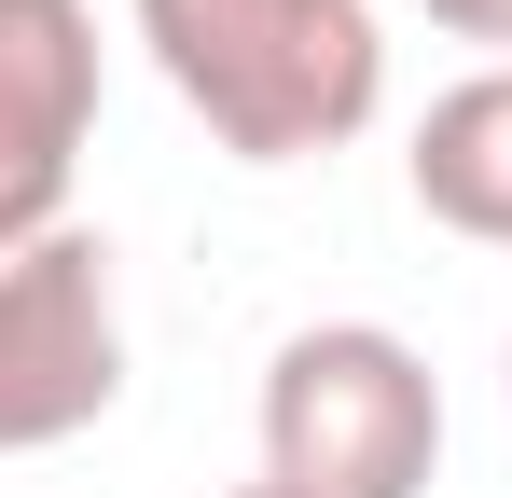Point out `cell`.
I'll return each mask as SVG.
<instances>
[{
	"label": "cell",
	"mask_w": 512,
	"mask_h": 498,
	"mask_svg": "<svg viewBox=\"0 0 512 498\" xmlns=\"http://www.w3.org/2000/svg\"><path fill=\"white\" fill-rule=\"evenodd\" d=\"M139 42L236 166L346 153L388 97V42L360 0H139Z\"/></svg>",
	"instance_id": "cell-1"
},
{
	"label": "cell",
	"mask_w": 512,
	"mask_h": 498,
	"mask_svg": "<svg viewBox=\"0 0 512 498\" xmlns=\"http://www.w3.org/2000/svg\"><path fill=\"white\" fill-rule=\"evenodd\" d=\"M125 402V319H111V249L42 236L0 263V457H42Z\"/></svg>",
	"instance_id": "cell-3"
},
{
	"label": "cell",
	"mask_w": 512,
	"mask_h": 498,
	"mask_svg": "<svg viewBox=\"0 0 512 498\" xmlns=\"http://www.w3.org/2000/svg\"><path fill=\"white\" fill-rule=\"evenodd\" d=\"M429 28H457V42H512V0H429Z\"/></svg>",
	"instance_id": "cell-6"
},
{
	"label": "cell",
	"mask_w": 512,
	"mask_h": 498,
	"mask_svg": "<svg viewBox=\"0 0 512 498\" xmlns=\"http://www.w3.org/2000/svg\"><path fill=\"white\" fill-rule=\"evenodd\" d=\"M416 208L471 249H512V70H471L416 125Z\"/></svg>",
	"instance_id": "cell-5"
},
{
	"label": "cell",
	"mask_w": 512,
	"mask_h": 498,
	"mask_svg": "<svg viewBox=\"0 0 512 498\" xmlns=\"http://www.w3.org/2000/svg\"><path fill=\"white\" fill-rule=\"evenodd\" d=\"M97 125V14L84 0H0V263L70 236V166Z\"/></svg>",
	"instance_id": "cell-4"
},
{
	"label": "cell",
	"mask_w": 512,
	"mask_h": 498,
	"mask_svg": "<svg viewBox=\"0 0 512 498\" xmlns=\"http://www.w3.org/2000/svg\"><path fill=\"white\" fill-rule=\"evenodd\" d=\"M236 498H277V485H236Z\"/></svg>",
	"instance_id": "cell-7"
},
{
	"label": "cell",
	"mask_w": 512,
	"mask_h": 498,
	"mask_svg": "<svg viewBox=\"0 0 512 498\" xmlns=\"http://www.w3.org/2000/svg\"><path fill=\"white\" fill-rule=\"evenodd\" d=\"M443 471V388L402 332L319 319L263 374V485L277 498H429Z\"/></svg>",
	"instance_id": "cell-2"
}]
</instances>
